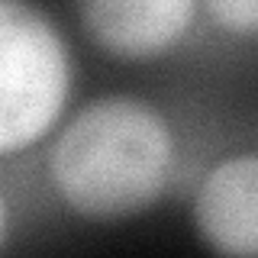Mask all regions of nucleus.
Returning a JSON list of instances; mask_svg holds the SVG:
<instances>
[{
    "label": "nucleus",
    "mask_w": 258,
    "mask_h": 258,
    "mask_svg": "<svg viewBox=\"0 0 258 258\" xmlns=\"http://www.w3.org/2000/svg\"><path fill=\"white\" fill-rule=\"evenodd\" d=\"M81 29L103 55L155 61L187 39L200 0H75Z\"/></svg>",
    "instance_id": "obj_3"
},
{
    "label": "nucleus",
    "mask_w": 258,
    "mask_h": 258,
    "mask_svg": "<svg viewBox=\"0 0 258 258\" xmlns=\"http://www.w3.org/2000/svg\"><path fill=\"white\" fill-rule=\"evenodd\" d=\"M194 229L220 255L258 252V155H226L204 174L194 194Z\"/></svg>",
    "instance_id": "obj_4"
},
{
    "label": "nucleus",
    "mask_w": 258,
    "mask_h": 258,
    "mask_svg": "<svg viewBox=\"0 0 258 258\" xmlns=\"http://www.w3.org/2000/svg\"><path fill=\"white\" fill-rule=\"evenodd\" d=\"M210 20L239 39H255L258 32V0H200Z\"/></svg>",
    "instance_id": "obj_5"
},
{
    "label": "nucleus",
    "mask_w": 258,
    "mask_h": 258,
    "mask_svg": "<svg viewBox=\"0 0 258 258\" xmlns=\"http://www.w3.org/2000/svg\"><path fill=\"white\" fill-rule=\"evenodd\" d=\"M55 129L45 161L48 184L81 220H133L165 197L177 165V139L152 100L103 94Z\"/></svg>",
    "instance_id": "obj_1"
},
{
    "label": "nucleus",
    "mask_w": 258,
    "mask_h": 258,
    "mask_svg": "<svg viewBox=\"0 0 258 258\" xmlns=\"http://www.w3.org/2000/svg\"><path fill=\"white\" fill-rule=\"evenodd\" d=\"M71 84L75 58L61 26L32 0H0V158L52 136Z\"/></svg>",
    "instance_id": "obj_2"
},
{
    "label": "nucleus",
    "mask_w": 258,
    "mask_h": 258,
    "mask_svg": "<svg viewBox=\"0 0 258 258\" xmlns=\"http://www.w3.org/2000/svg\"><path fill=\"white\" fill-rule=\"evenodd\" d=\"M7 226H10V207H7L4 190H0V242H4V236H7Z\"/></svg>",
    "instance_id": "obj_6"
}]
</instances>
